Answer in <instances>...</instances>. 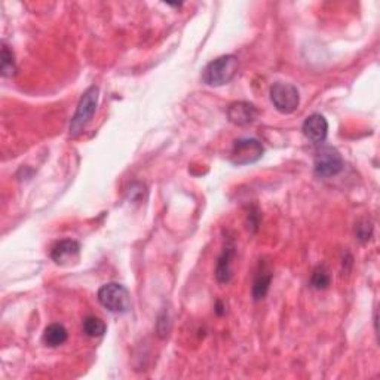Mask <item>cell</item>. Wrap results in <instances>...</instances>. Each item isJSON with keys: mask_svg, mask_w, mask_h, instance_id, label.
<instances>
[{"mask_svg": "<svg viewBox=\"0 0 380 380\" xmlns=\"http://www.w3.org/2000/svg\"><path fill=\"white\" fill-rule=\"evenodd\" d=\"M98 301L113 314H125L131 309V294L128 290L116 283H110L98 290Z\"/></svg>", "mask_w": 380, "mask_h": 380, "instance_id": "cell-3", "label": "cell"}, {"mask_svg": "<svg viewBox=\"0 0 380 380\" xmlns=\"http://www.w3.org/2000/svg\"><path fill=\"white\" fill-rule=\"evenodd\" d=\"M259 116V110L251 103L247 102H238L229 106L228 109V118L233 125H250Z\"/></svg>", "mask_w": 380, "mask_h": 380, "instance_id": "cell-9", "label": "cell"}, {"mask_svg": "<svg viewBox=\"0 0 380 380\" xmlns=\"http://www.w3.org/2000/svg\"><path fill=\"white\" fill-rule=\"evenodd\" d=\"M301 131H303L305 137L315 143V144H321L326 141L327 134H328V122L327 119L324 118L319 113H314L305 119L303 127H301Z\"/></svg>", "mask_w": 380, "mask_h": 380, "instance_id": "cell-7", "label": "cell"}, {"mask_svg": "<svg viewBox=\"0 0 380 380\" xmlns=\"http://www.w3.org/2000/svg\"><path fill=\"white\" fill-rule=\"evenodd\" d=\"M272 283V271L267 267L266 263H260L259 271L255 274L254 278V285H253V297L254 300H262L269 292V287Z\"/></svg>", "mask_w": 380, "mask_h": 380, "instance_id": "cell-11", "label": "cell"}, {"mask_svg": "<svg viewBox=\"0 0 380 380\" xmlns=\"http://www.w3.org/2000/svg\"><path fill=\"white\" fill-rule=\"evenodd\" d=\"M67 338H69V333H67L64 326H61V324H51V326L45 328L42 340L49 348H57V346L67 342Z\"/></svg>", "mask_w": 380, "mask_h": 380, "instance_id": "cell-12", "label": "cell"}, {"mask_svg": "<svg viewBox=\"0 0 380 380\" xmlns=\"http://www.w3.org/2000/svg\"><path fill=\"white\" fill-rule=\"evenodd\" d=\"M238 67L239 61L235 55H223L205 67L203 81L209 86H223L233 81L238 73Z\"/></svg>", "mask_w": 380, "mask_h": 380, "instance_id": "cell-1", "label": "cell"}, {"mask_svg": "<svg viewBox=\"0 0 380 380\" xmlns=\"http://www.w3.org/2000/svg\"><path fill=\"white\" fill-rule=\"evenodd\" d=\"M271 102L279 113H293L300 103L299 89L293 84L276 82L271 86Z\"/></svg>", "mask_w": 380, "mask_h": 380, "instance_id": "cell-4", "label": "cell"}, {"mask_svg": "<svg viewBox=\"0 0 380 380\" xmlns=\"http://www.w3.org/2000/svg\"><path fill=\"white\" fill-rule=\"evenodd\" d=\"M343 170V159L338 149L324 146L315 156V174L321 178L338 175Z\"/></svg>", "mask_w": 380, "mask_h": 380, "instance_id": "cell-6", "label": "cell"}, {"mask_svg": "<svg viewBox=\"0 0 380 380\" xmlns=\"http://www.w3.org/2000/svg\"><path fill=\"white\" fill-rule=\"evenodd\" d=\"M106 330L107 327L102 318L86 317L84 319V333L88 338H102Z\"/></svg>", "mask_w": 380, "mask_h": 380, "instance_id": "cell-13", "label": "cell"}, {"mask_svg": "<svg viewBox=\"0 0 380 380\" xmlns=\"http://www.w3.org/2000/svg\"><path fill=\"white\" fill-rule=\"evenodd\" d=\"M0 72H2L3 77H13L15 74V60H14V52L6 47V43L2 45V57H0Z\"/></svg>", "mask_w": 380, "mask_h": 380, "instance_id": "cell-14", "label": "cell"}, {"mask_svg": "<svg viewBox=\"0 0 380 380\" xmlns=\"http://www.w3.org/2000/svg\"><path fill=\"white\" fill-rule=\"evenodd\" d=\"M98 93L100 91H98L97 86L88 88L86 91L84 93L79 104H77L76 113L70 122V136L72 137L81 136V134L85 131V128L88 127L89 122L93 120L94 113L97 110V104H98Z\"/></svg>", "mask_w": 380, "mask_h": 380, "instance_id": "cell-2", "label": "cell"}, {"mask_svg": "<svg viewBox=\"0 0 380 380\" xmlns=\"http://www.w3.org/2000/svg\"><path fill=\"white\" fill-rule=\"evenodd\" d=\"M310 284L317 290H326L331 284V275L324 266H318L312 274Z\"/></svg>", "mask_w": 380, "mask_h": 380, "instance_id": "cell-15", "label": "cell"}, {"mask_svg": "<svg viewBox=\"0 0 380 380\" xmlns=\"http://www.w3.org/2000/svg\"><path fill=\"white\" fill-rule=\"evenodd\" d=\"M81 244L74 239L60 241L51 251V259L57 264H70L79 259Z\"/></svg>", "mask_w": 380, "mask_h": 380, "instance_id": "cell-8", "label": "cell"}, {"mask_svg": "<svg viewBox=\"0 0 380 380\" xmlns=\"http://www.w3.org/2000/svg\"><path fill=\"white\" fill-rule=\"evenodd\" d=\"M235 242L232 239H229L225 245V248H223L221 255L219 257L217 262V267H216V278L220 284H229L230 279L233 276L232 272V260L235 255Z\"/></svg>", "mask_w": 380, "mask_h": 380, "instance_id": "cell-10", "label": "cell"}, {"mask_svg": "<svg viewBox=\"0 0 380 380\" xmlns=\"http://www.w3.org/2000/svg\"><path fill=\"white\" fill-rule=\"evenodd\" d=\"M264 153L262 143L255 138H239L233 143L230 161L233 165H250L259 161Z\"/></svg>", "mask_w": 380, "mask_h": 380, "instance_id": "cell-5", "label": "cell"}]
</instances>
